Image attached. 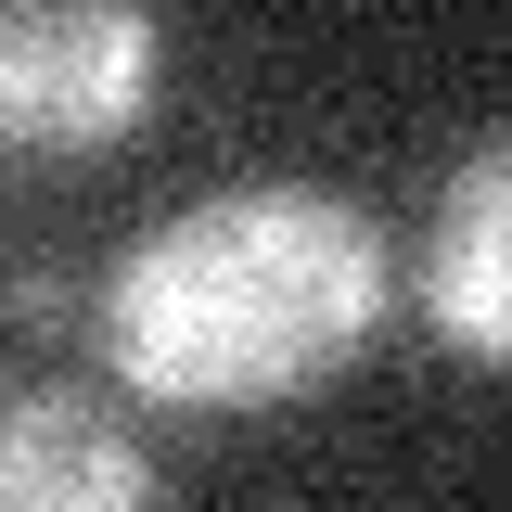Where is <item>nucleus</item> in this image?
<instances>
[{
  "label": "nucleus",
  "mask_w": 512,
  "mask_h": 512,
  "mask_svg": "<svg viewBox=\"0 0 512 512\" xmlns=\"http://www.w3.org/2000/svg\"><path fill=\"white\" fill-rule=\"evenodd\" d=\"M384 333V231L320 180H244L141 231L103 282V359L154 410H282Z\"/></svg>",
  "instance_id": "nucleus-1"
},
{
  "label": "nucleus",
  "mask_w": 512,
  "mask_h": 512,
  "mask_svg": "<svg viewBox=\"0 0 512 512\" xmlns=\"http://www.w3.org/2000/svg\"><path fill=\"white\" fill-rule=\"evenodd\" d=\"M167 39L141 0H0V141L13 154H103L141 128Z\"/></svg>",
  "instance_id": "nucleus-2"
},
{
  "label": "nucleus",
  "mask_w": 512,
  "mask_h": 512,
  "mask_svg": "<svg viewBox=\"0 0 512 512\" xmlns=\"http://www.w3.org/2000/svg\"><path fill=\"white\" fill-rule=\"evenodd\" d=\"M154 500V448L77 384H13L0 397V512H128Z\"/></svg>",
  "instance_id": "nucleus-3"
},
{
  "label": "nucleus",
  "mask_w": 512,
  "mask_h": 512,
  "mask_svg": "<svg viewBox=\"0 0 512 512\" xmlns=\"http://www.w3.org/2000/svg\"><path fill=\"white\" fill-rule=\"evenodd\" d=\"M423 320L461 359H512V141H474L423 231Z\"/></svg>",
  "instance_id": "nucleus-4"
}]
</instances>
